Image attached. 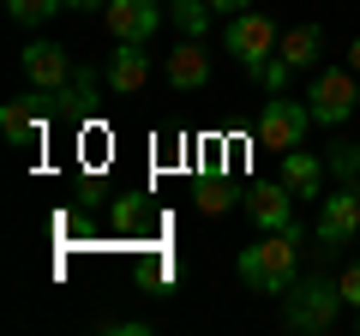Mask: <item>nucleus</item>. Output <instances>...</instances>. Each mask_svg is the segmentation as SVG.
Returning a JSON list of instances; mask_svg holds the SVG:
<instances>
[{"label": "nucleus", "instance_id": "f257e3e1", "mask_svg": "<svg viewBox=\"0 0 360 336\" xmlns=\"http://www.w3.org/2000/svg\"><path fill=\"white\" fill-rule=\"evenodd\" d=\"M234 271H240V283L252 288V295H276V300H283L288 288L300 283V228L258 234L252 246H240Z\"/></svg>", "mask_w": 360, "mask_h": 336}, {"label": "nucleus", "instance_id": "f03ea898", "mask_svg": "<svg viewBox=\"0 0 360 336\" xmlns=\"http://www.w3.org/2000/svg\"><path fill=\"white\" fill-rule=\"evenodd\" d=\"M342 306H348V300H342V288H336L330 276H300V283L283 295V324H288V330L319 336V330H330V324H336V312H342Z\"/></svg>", "mask_w": 360, "mask_h": 336}, {"label": "nucleus", "instance_id": "7ed1b4c3", "mask_svg": "<svg viewBox=\"0 0 360 336\" xmlns=\"http://www.w3.org/2000/svg\"><path fill=\"white\" fill-rule=\"evenodd\" d=\"M307 108H312L319 127H342V120L360 108V72L354 66H324V72H312Z\"/></svg>", "mask_w": 360, "mask_h": 336}, {"label": "nucleus", "instance_id": "20e7f679", "mask_svg": "<svg viewBox=\"0 0 360 336\" xmlns=\"http://www.w3.org/2000/svg\"><path fill=\"white\" fill-rule=\"evenodd\" d=\"M312 234L324 240V252L360 240V181H348V186H336V193L319 198V228Z\"/></svg>", "mask_w": 360, "mask_h": 336}, {"label": "nucleus", "instance_id": "39448f33", "mask_svg": "<svg viewBox=\"0 0 360 336\" xmlns=\"http://www.w3.org/2000/svg\"><path fill=\"white\" fill-rule=\"evenodd\" d=\"M319 127L307 103H288V96H270L264 115H258V144L264 150H300V138Z\"/></svg>", "mask_w": 360, "mask_h": 336}, {"label": "nucleus", "instance_id": "423d86ee", "mask_svg": "<svg viewBox=\"0 0 360 336\" xmlns=\"http://www.w3.org/2000/svg\"><path fill=\"white\" fill-rule=\"evenodd\" d=\"M229 54L246 66V72H258V66L276 54V25H270L264 13H252V6L234 13V18H229Z\"/></svg>", "mask_w": 360, "mask_h": 336}, {"label": "nucleus", "instance_id": "0eeeda50", "mask_svg": "<svg viewBox=\"0 0 360 336\" xmlns=\"http://www.w3.org/2000/svg\"><path fill=\"white\" fill-rule=\"evenodd\" d=\"M18 66H25V78L37 84L42 96H60V91H66V78L78 72V66H72V54H66L60 42H42V37L30 42L25 54H18Z\"/></svg>", "mask_w": 360, "mask_h": 336}, {"label": "nucleus", "instance_id": "6e6552de", "mask_svg": "<svg viewBox=\"0 0 360 336\" xmlns=\"http://www.w3.org/2000/svg\"><path fill=\"white\" fill-rule=\"evenodd\" d=\"M103 25L115 42H150L156 25H162V0H108Z\"/></svg>", "mask_w": 360, "mask_h": 336}, {"label": "nucleus", "instance_id": "1a4fd4ad", "mask_svg": "<svg viewBox=\"0 0 360 336\" xmlns=\"http://www.w3.org/2000/svg\"><path fill=\"white\" fill-rule=\"evenodd\" d=\"M246 217L258 222V234H276V228H295V193L283 181H264L246 193Z\"/></svg>", "mask_w": 360, "mask_h": 336}, {"label": "nucleus", "instance_id": "9d476101", "mask_svg": "<svg viewBox=\"0 0 360 336\" xmlns=\"http://www.w3.org/2000/svg\"><path fill=\"white\" fill-rule=\"evenodd\" d=\"M162 72H168L174 91H205V84H210V49H205V37H180Z\"/></svg>", "mask_w": 360, "mask_h": 336}, {"label": "nucleus", "instance_id": "9b49d317", "mask_svg": "<svg viewBox=\"0 0 360 336\" xmlns=\"http://www.w3.org/2000/svg\"><path fill=\"white\" fill-rule=\"evenodd\" d=\"M144 84H150V54H144V42H120V49L108 54V91L139 96Z\"/></svg>", "mask_w": 360, "mask_h": 336}, {"label": "nucleus", "instance_id": "f8f14e48", "mask_svg": "<svg viewBox=\"0 0 360 336\" xmlns=\"http://www.w3.org/2000/svg\"><path fill=\"white\" fill-rule=\"evenodd\" d=\"M42 127H49V108H42L37 96H18V103L0 108V132H6L13 144H37Z\"/></svg>", "mask_w": 360, "mask_h": 336}, {"label": "nucleus", "instance_id": "ddd939ff", "mask_svg": "<svg viewBox=\"0 0 360 336\" xmlns=\"http://www.w3.org/2000/svg\"><path fill=\"white\" fill-rule=\"evenodd\" d=\"M276 181H283L295 198H324V162H319V156H307V150H288Z\"/></svg>", "mask_w": 360, "mask_h": 336}, {"label": "nucleus", "instance_id": "4468645a", "mask_svg": "<svg viewBox=\"0 0 360 336\" xmlns=\"http://www.w3.org/2000/svg\"><path fill=\"white\" fill-rule=\"evenodd\" d=\"M276 54H283L295 72H300V66H319V54H324V25H295L283 42H276Z\"/></svg>", "mask_w": 360, "mask_h": 336}, {"label": "nucleus", "instance_id": "2eb2a0df", "mask_svg": "<svg viewBox=\"0 0 360 336\" xmlns=\"http://www.w3.org/2000/svg\"><path fill=\"white\" fill-rule=\"evenodd\" d=\"M60 108H66V115H90V108H96V72H90V66H78V72L66 78Z\"/></svg>", "mask_w": 360, "mask_h": 336}, {"label": "nucleus", "instance_id": "dca6fc26", "mask_svg": "<svg viewBox=\"0 0 360 336\" xmlns=\"http://www.w3.org/2000/svg\"><path fill=\"white\" fill-rule=\"evenodd\" d=\"M168 13H174V25H180V37H205V25L217 13H210L205 0H168Z\"/></svg>", "mask_w": 360, "mask_h": 336}, {"label": "nucleus", "instance_id": "f3484780", "mask_svg": "<svg viewBox=\"0 0 360 336\" xmlns=\"http://www.w3.org/2000/svg\"><path fill=\"white\" fill-rule=\"evenodd\" d=\"M66 0H6V13L18 18V25H42V18H54Z\"/></svg>", "mask_w": 360, "mask_h": 336}, {"label": "nucleus", "instance_id": "a211bd4d", "mask_svg": "<svg viewBox=\"0 0 360 336\" xmlns=\"http://www.w3.org/2000/svg\"><path fill=\"white\" fill-rule=\"evenodd\" d=\"M288 72H295V66H288V60H283V54H276V60H264V66H258V72H252V78H258V84H264V91H270V96H283V91H288Z\"/></svg>", "mask_w": 360, "mask_h": 336}, {"label": "nucleus", "instance_id": "6ab92c4d", "mask_svg": "<svg viewBox=\"0 0 360 336\" xmlns=\"http://www.w3.org/2000/svg\"><path fill=\"white\" fill-rule=\"evenodd\" d=\"M330 174L336 181H360V144H336L330 150Z\"/></svg>", "mask_w": 360, "mask_h": 336}, {"label": "nucleus", "instance_id": "aec40b11", "mask_svg": "<svg viewBox=\"0 0 360 336\" xmlns=\"http://www.w3.org/2000/svg\"><path fill=\"white\" fill-rule=\"evenodd\" d=\"M336 288H342V300H348V306H360V264H348V271L336 276Z\"/></svg>", "mask_w": 360, "mask_h": 336}, {"label": "nucleus", "instance_id": "412c9836", "mask_svg": "<svg viewBox=\"0 0 360 336\" xmlns=\"http://www.w3.org/2000/svg\"><path fill=\"white\" fill-rule=\"evenodd\" d=\"M229 198H234V193H229V186H217V181H210V186H205V193H198V205H205V210H210V217H217V210H222V205H229Z\"/></svg>", "mask_w": 360, "mask_h": 336}, {"label": "nucleus", "instance_id": "4be33fe9", "mask_svg": "<svg viewBox=\"0 0 360 336\" xmlns=\"http://www.w3.org/2000/svg\"><path fill=\"white\" fill-rule=\"evenodd\" d=\"M210 13H246V6H252V0H205Z\"/></svg>", "mask_w": 360, "mask_h": 336}, {"label": "nucleus", "instance_id": "5701e85b", "mask_svg": "<svg viewBox=\"0 0 360 336\" xmlns=\"http://www.w3.org/2000/svg\"><path fill=\"white\" fill-rule=\"evenodd\" d=\"M66 6H78V13H103L108 0H66Z\"/></svg>", "mask_w": 360, "mask_h": 336}, {"label": "nucleus", "instance_id": "b1692460", "mask_svg": "<svg viewBox=\"0 0 360 336\" xmlns=\"http://www.w3.org/2000/svg\"><path fill=\"white\" fill-rule=\"evenodd\" d=\"M348 66H354V72H360V37L348 42Z\"/></svg>", "mask_w": 360, "mask_h": 336}]
</instances>
